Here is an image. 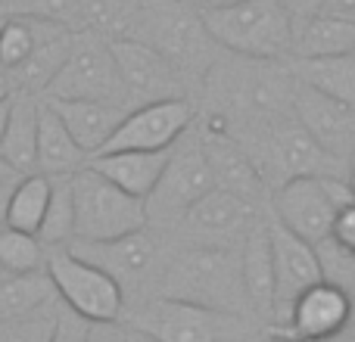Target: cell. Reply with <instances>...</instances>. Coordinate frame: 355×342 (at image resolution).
Wrapping results in <instances>:
<instances>
[{
  "mask_svg": "<svg viewBox=\"0 0 355 342\" xmlns=\"http://www.w3.org/2000/svg\"><path fill=\"white\" fill-rule=\"evenodd\" d=\"M156 293L162 299L193 302V305L218 308V312L243 314V318L256 321L243 287L240 249L187 243L166 262L159 280H156Z\"/></svg>",
  "mask_w": 355,
  "mask_h": 342,
  "instance_id": "obj_1",
  "label": "cell"
},
{
  "mask_svg": "<svg viewBox=\"0 0 355 342\" xmlns=\"http://www.w3.org/2000/svg\"><path fill=\"white\" fill-rule=\"evenodd\" d=\"M125 37H137L166 56L187 87L202 84L225 50L206 31L202 12L190 0H141L135 25Z\"/></svg>",
  "mask_w": 355,
  "mask_h": 342,
  "instance_id": "obj_2",
  "label": "cell"
},
{
  "mask_svg": "<svg viewBox=\"0 0 355 342\" xmlns=\"http://www.w3.org/2000/svg\"><path fill=\"white\" fill-rule=\"evenodd\" d=\"M206 31L225 53L262 62L293 60L296 22L281 0H243L225 10H200Z\"/></svg>",
  "mask_w": 355,
  "mask_h": 342,
  "instance_id": "obj_3",
  "label": "cell"
},
{
  "mask_svg": "<svg viewBox=\"0 0 355 342\" xmlns=\"http://www.w3.org/2000/svg\"><path fill=\"white\" fill-rule=\"evenodd\" d=\"M128 324L144 330L153 342H252L256 336L252 318L162 296L135 308Z\"/></svg>",
  "mask_w": 355,
  "mask_h": 342,
  "instance_id": "obj_4",
  "label": "cell"
},
{
  "mask_svg": "<svg viewBox=\"0 0 355 342\" xmlns=\"http://www.w3.org/2000/svg\"><path fill=\"white\" fill-rule=\"evenodd\" d=\"M69 183L75 199V240L106 243L150 227L147 202L106 181L97 168H78L69 177Z\"/></svg>",
  "mask_w": 355,
  "mask_h": 342,
  "instance_id": "obj_5",
  "label": "cell"
},
{
  "mask_svg": "<svg viewBox=\"0 0 355 342\" xmlns=\"http://www.w3.org/2000/svg\"><path fill=\"white\" fill-rule=\"evenodd\" d=\"M355 196L346 177H293L271 190V215L296 237L318 246L334 233L337 215L352 206Z\"/></svg>",
  "mask_w": 355,
  "mask_h": 342,
  "instance_id": "obj_6",
  "label": "cell"
},
{
  "mask_svg": "<svg viewBox=\"0 0 355 342\" xmlns=\"http://www.w3.org/2000/svg\"><path fill=\"white\" fill-rule=\"evenodd\" d=\"M47 100H103L135 109L125 81L119 75L116 56H112L110 37L97 31H75V44L69 60L44 91Z\"/></svg>",
  "mask_w": 355,
  "mask_h": 342,
  "instance_id": "obj_7",
  "label": "cell"
},
{
  "mask_svg": "<svg viewBox=\"0 0 355 342\" xmlns=\"http://www.w3.org/2000/svg\"><path fill=\"white\" fill-rule=\"evenodd\" d=\"M47 274L53 280L62 305L69 312L81 314L85 321H91V324L122 321V314L128 312L125 289L103 268L75 255L69 246L47 249Z\"/></svg>",
  "mask_w": 355,
  "mask_h": 342,
  "instance_id": "obj_8",
  "label": "cell"
},
{
  "mask_svg": "<svg viewBox=\"0 0 355 342\" xmlns=\"http://www.w3.org/2000/svg\"><path fill=\"white\" fill-rule=\"evenodd\" d=\"M190 134V131H187ZM215 190V174L209 168V159L202 153L200 137L190 141H178L172 150L166 171H162L159 183L153 187V193L147 196V224L156 231H175L184 221V215L202 199V196Z\"/></svg>",
  "mask_w": 355,
  "mask_h": 342,
  "instance_id": "obj_9",
  "label": "cell"
},
{
  "mask_svg": "<svg viewBox=\"0 0 355 342\" xmlns=\"http://www.w3.org/2000/svg\"><path fill=\"white\" fill-rule=\"evenodd\" d=\"M262 208L259 202H250L243 196L231 193V190H209L178 224V233L187 240L190 246H227V249H240L246 233L262 221Z\"/></svg>",
  "mask_w": 355,
  "mask_h": 342,
  "instance_id": "obj_10",
  "label": "cell"
},
{
  "mask_svg": "<svg viewBox=\"0 0 355 342\" xmlns=\"http://www.w3.org/2000/svg\"><path fill=\"white\" fill-rule=\"evenodd\" d=\"M69 249L75 255L94 262L97 268H103L119 287L125 289V296L141 293L150 280H159L162 268V243L153 231H137L128 237L106 240V243H85V240H72Z\"/></svg>",
  "mask_w": 355,
  "mask_h": 342,
  "instance_id": "obj_11",
  "label": "cell"
},
{
  "mask_svg": "<svg viewBox=\"0 0 355 342\" xmlns=\"http://www.w3.org/2000/svg\"><path fill=\"white\" fill-rule=\"evenodd\" d=\"M190 125H193V103L187 97L135 106L125 116V122L119 125V131L112 134V141L103 147V153H122V150L159 153V150H172L178 147L181 137H187Z\"/></svg>",
  "mask_w": 355,
  "mask_h": 342,
  "instance_id": "obj_12",
  "label": "cell"
},
{
  "mask_svg": "<svg viewBox=\"0 0 355 342\" xmlns=\"http://www.w3.org/2000/svg\"><path fill=\"white\" fill-rule=\"evenodd\" d=\"M110 47L112 56H116L119 75L125 81V91H128L135 106L187 97V81L153 47H147L137 37H112Z\"/></svg>",
  "mask_w": 355,
  "mask_h": 342,
  "instance_id": "obj_13",
  "label": "cell"
},
{
  "mask_svg": "<svg viewBox=\"0 0 355 342\" xmlns=\"http://www.w3.org/2000/svg\"><path fill=\"white\" fill-rule=\"evenodd\" d=\"M268 237H271V255H275V280H277V296H275V324L271 330L284 327L293 302L306 293L309 287L324 280L321 274L318 252L309 240L296 237L293 231L281 224L275 215H268Z\"/></svg>",
  "mask_w": 355,
  "mask_h": 342,
  "instance_id": "obj_14",
  "label": "cell"
},
{
  "mask_svg": "<svg viewBox=\"0 0 355 342\" xmlns=\"http://www.w3.org/2000/svg\"><path fill=\"white\" fill-rule=\"evenodd\" d=\"M352 324V296L334 283L321 280L309 287L300 299L293 302L284 327L271 333H284L300 342H327L349 333Z\"/></svg>",
  "mask_w": 355,
  "mask_h": 342,
  "instance_id": "obj_15",
  "label": "cell"
},
{
  "mask_svg": "<svg viewBox=\"0 0 355 342\" xmlns=\"http://www.w3.org/2000/svg\"><path fill=\"white\" fill-rule=\"evenodd\" d=\"M293 116L318 141L321 150L349 162V156L355 153V109L352 106L331 100L324 93L306 87L302 81H296Z\"/></svg>",
  "mask_w": 355,
  "mask_h": 342,
  "instance_id": "obj_16",
  "label": "cell"
},
{
  "mask_svg": "<svg viewBox=\"0 0 355 342\" xmlns=\"http://www.w3.org/2000/svg\"><path fill=\"white\" fill-rule=\"evenodd\" d=\"M31 25H35L37 44L28 60L10 72V81H12V93L19 91V93H31V97H44L50 81L56 78V72L72 53L75 28L60 22V19H44V16H31Z\"/></svg>",
  "mask_w": 355,
  "mask_h": 342,
  "instance_id": "obj_17",
  "label": "cell"
},
{
  "mask_svg": "<svg viewBox=\"0 0 355 342\" xmlns=\"http://www.w3.org/2000/svg\"><path fill=\"white\" fill-rule=\"evenodd\" d=\"M47 100V97H44ZM60 118L66 122L69 134L75 137L85 156L103 153V147L112 141V134L119 131V125L125 122L128 116V106H119V103H103V100H47Z\"/></svg>",
  "mask_w": 355,
  "mask_h": 342,
  "instance_id": "obj_18",
  "label": "cell"
},
{
  "mask_svg": "<svg viewBox=\"0 0 355 342\" xmlns=\"http://www.w3.org/2000/svg\"><path fill=\"white\" fill-rule=\"evenodd\" d=\"M240 264H243V287L250 296V305L256 321L275 324V255H271V237H268V218H262L240 246Z\"/></svg>",
  "mask_w": 355,
  "mask_h": 342,
  "instance_id": "obj_19",
  "label": "cell"
},
{
  "mask_svg": "<svg viewBox=\"0 0 355 342\" xmlns=\"http://www.w3.org/2000/svg\"><path fill=\"white\" fill-rule=\"evenodd\" d=\"M175 150V147H172ZM172 150H159V153H147V150H122V153H100L87 159V165L97 168L106 181L122 187L125 193L147 199L153 187L159 183L162 171H166Z\"/></svg>",
  "mask_w": 355,
  "mask_h": 342,
  "instance_id": "obj_20",
  "label": "cell"
},
{
  "mask_svg": "<svg viewBox=\"0 0 355 342\" xmlns=\"http://www.w3.org/2000/svg\"><path fill=\"white\" fill-rule=\"evenodd\" d=\"M85 165H87L85 150L69 134L60 112L41 97V109H37V174L60 181V177H72Z\"/></svg>",
  "mask_w": 355,
  "mask_h": 342,
  "instance_id": "obj_21",
  "label": "cell"
},
{
  "mask_svg": "<svg viewBox=\"0 0 355 342\" xmlns=\"http://www.w3.org/2000/svg\"><path fill=\"white\" fill-rule=\"evenodd\" d=\"M37 109H41V97L12 93V112L0 143V159L19 177L37 171Z\"/></svg>",
  "mask_w": 355,
  "mask_h": 342,
  "instance_id": "obj_22",
  "label": "cell"
},
{
  "mask_svg": "<svg viewBox=\"0 0 355 342\" xmlns=\"http://www.w3.org/2000/svg\"><path fill=\"white\" fill-rule=\"evenodd\" d=\"M60 302L56 287L50 280L47 268L28 271V274H3L0 277V324L28 321L44 314Z\"/></svg>",
  "mask_w": 355,
  "mask_h": 342,
  "instance_id": "obj_23",
  "label": "cell"
},
{
  "mask_svg": "<svg viewBox=\"0 0 355 342\" xmlns=\"http://www.w3.org/2000/svg\"><path fill=\"white\" fill-rule=\"evenodd\" d=\"M355 53V22L318 12V16L296 22L293 60H327V56Z\"/></svg>",
  "mask_w": 355,
  "mask_h": 342,
  "instance_id": "obj_24",
  "label": "cell"
},
{
  "mask_svg": "<svg viewBox=\"0 0 355 342\" xmlns=\"http://www.w3.org/2000/svg\"><path fill=\"white\" fill-rule=\"evenodd\" d=\"M296 81L355 109V53L327 60H290Z\"/></svg>",
  "mask_w": 355,
  "mask_h": 342,
  "instance_id": "obj_25",
  "label": "cell"
},
{
  "mask_svg": "<svg viewBox=\"0 0 355 342\" xmlns=\"http://www.w3.org/2000/svg\"><path fill=\"white\" fill-rule=\"evenodd\" d=\"M141 0H75L72 25L75 31H97L103 37H125L135 25Z\"/></svg>",
  "mask_w": 355,
  "mask_h": 342,
  "instance_id": "obj_26",
  "label": "cell"
},
{
  "mask_svg": "<svg viewBox=\"0 0 355 342\" xmlns=\"http://www.w3.org/2000/svg\"><path fill=\"white\" fill-rule=\"evenodd\" d=\"M50 193H53V181L50 177L37 174V171L19 177L16 190H12V199H10L6 227L37 237L44 224V215H47V206H50Z\"/></svg>",
  "mask_w": 355,
  "mask_h": 342,
  "instance_id": "obj_27",
  "label": "cell"
},
{
  "mask_svg": "<svg viewBox=\"0 0 355 342\" xmlns=\"http://www.w3.org/2000/svg\"><path fill=\"white\" fill-rule=\"evenodd\" d=\"M37 240H41L47 249L69 246L75 240V199H72V183H69V177L53 181V193H50V206H47V215H44Z\"/></svg>",
  "mask_w": 355,
  "mask_h": 342,
  "instance_id": "obj_28",
  "label": "cell"
},
{
  "mask_svg": "<svg viewBox=\"0 0 355 342\" xmlns=\"http://www.w3.org/2000/svg\"><path fill=\"white\" fill-rule=\"evenodd\" d=\"M0 264L6 274H28L47 268V246L37 237L0 227Z\"/></svg>",
  "mask_w": 355,
  "mask_h": 342,
  "instance_id": "obj_29",
  "label": "cell"
},
{
  "mask_svg": "<svg viewBox=\"0 0 355 342\" xmlns=\"http://www.w3.org/2000/svg\"><path fill=\"white\" fill-rule=\"evenodd\" d=\"M37 37H35V25L31 16H6V25L0 31V66L6 72H12L16 66H22L31 56Z\"/></svg>",
  "mask_w": 355,
  "mask_h": 342,
  "instance_id": "obj_30",
  "label": "cell"
},
{
  "mask_svg": "<svg viewBox=\"0 0 355 342\" xmlns=\"http://www.w3.org/2000/svg\"><path fill=\"white\" fill-rule=\"evenodd\" d=\"M315 252H318V262H321V274H324L327 283H334V287L346 289V293H355V252H349L346 246H340L334 237L321 240L318 246H315Z\"/></svg>",
  "mask_w": 355,
  "mask_h": 342,
  "instance_id": "obj_31",
  "label": "cell"
},
{
  "mask_svg": "<svg viewBox=\"0 0 355 342\" xmlns=\"http://www.w3.org/2000/svg\"><path fill=\"white\" fill-rule=\"evenodd\" d=\"M60 305V302H56ZM47 308L44 314H35L28 321H12V324H0V342H47L50 330L56 324L60 308Z\"/></svg>",
  "mask_w": 355,
  "mask_h": 342,
  "instance_id": "obj_32",
  "label": "cell"
},
{
  "mask_svg": "<svg viewBox=\"0 0 355 342\" xmlns=\"http://www.w3.org/2000/svg\"><path fill=\"white\" fill-rule=\"evenodd\" d=\"M87 336H91V321L69 312L60 302V314H56V324H53V330H50L47 342H87Z\"/></svg>",
  "mask_w": 355,
  "mask_h": 342,
  "instance_id": "obj_33",
  "label": "cell"
},
{
  "mask_svg": "<svg viewBox=\"0 0 355 342\" xmlns=\"http://www.w3.org/2000/svg\"><path fill=\"white\" fill-rule=\"evenodd\" d=\"M87 342H153L144 330H137L128 321H106V324H91Z\"/></svg>",
  "mask_w": 355,
  "mask_h": 342,
  "instance_id": "obj_34",
  "label": "cell"
},
{
  "mask_svg": "<svg viewBox=\"0 0 355 342\" xmlns=\"http://www.w3.org/2000/svg\"><path fill=\"white\" fill-rule=\"evenodd\" d=\"M334 240H337L340 246H346L349 252H355V202L352 206H346L343 212L337 215V224H334Z\"/></svg>",
  "mask_w": 355,
  "mask_h": 342,
  "instance_id": "obj_35",
  "label": "cell"
},
{
  "mask_svg": "<svg viewBox=\"0 0 355 342\" xmlns=\"http://www.w3.org/2000/svg\"><path fill=\"white\" fill-rule=\"evenodd\" d=\"M284 6H287V12L293 16V22H306V19L318 16L321 10H324L327 0H281Z\"/></svg>",
  "mask_w": 355,
  "mask_h": 342,
  "instance_id": "obj_36",
  "label": "cell"
},
{
  "mask_svg": "<svg viewBox=\"0 0 355 342\" xmlns=\"http://www.w3.org/2000/svg\"><path fill=\"white\" fill-rule=\"evenodd\" d=\"M321 12H331V16H340V19L355 22V0H327Z\"/></svg>",
  "mask_w": 355,
  "mask_h": 342,
  "instance_id": "obj_37",
  "label": "cell"
},
{
  "mask_svg": "<svg viewBox=\"0 0 355 342\" xmlns=\"http://www.w3.org/2000/svg\"><path fill=\"white\" fill-rule=\"evenodd\" d=\"M19 177H10V181H0V227H6V215H10V199L12 190H16Z\"/></svg>",
  "mask_w": 355,
  "mask_h": 342,
  "instance_id": "obj_38",
  "label": "cell"
},
{
  "mask_svg": "<svg viewBox=\"0 0 355 342\" xmlns=\"http://www.w3.org/2000/svg\"><path fill=\"white\" fill-rule=\"evenodd\" d=\"M196 10H225V6H237L243 0H190Z\"/></svg>",
  "mask_w": 355,
  "mask_h": 342,
  "instance_id": "obj_39",
  "label": "cell"
},
{
  "mask_svg": "<svg viewBox=\"0 0 355 342\" xmlns=\"http://www.w3.org/2000/svg\"><path fill=\"white\" fill-rule=\"evenodd\" d=\"M10 112H12V97L0 100V143H3V134H6V125H10Z\"/></svg>",
  "mask_w": 355,
  "mask_h": 342,
  "instance_id": "obj_40",
  "label": "cell"
},
{
  "mask_svg": "<svg viewBox=\"0 0 355 342\" xmlns=\"http://www.w3.org/2000/svg\"><path fill=\"white\" fill-rule=\"evenodd\" d=\"M6 97H12V81H10V72L0 66V100H6Z\"/></svg>",
  "mask_w": 355,
  "mask_h": 342,
  "instance_id": "obj_41",
  "label": "cell"
},
{
  "mask_svg": "<svg viewBox=\"0 0 355 342\" xmlns=\"http://www.w3.org/2000/svg\"><path fill=\"white\" fill-rule=\"evenodd\" d=\"M346 183H349V190L355 196V153L349 156V162H346Z\"/></svg>",
  "mask_w": 355,
  "mask_h": 342,
  "instance_id": "obj_42",
  "label": "cell"
},
{
  "mask_svg": "<svg viewBox=\"0 0 355 342\" xmlns=\"http://www.w3.org/2000/svg\"><path fill=\"white\" fill-rule=\"evenodd\" d=\"M10 177H19V174H16V171H12L10 165H6L3 159H0V181H10Z\"/></svg>",
  "mask_w": 355,
  "mask_h": 342,
  "instance_id": "obj_43",
  "label": "cell"
},
{
  "mask_svg": "<svg viewBox=\"0 0 355 342\" xmlns=\"http://www.w3.org/2000/svg\"><path fill=\"white\" fill-rule=\"evenodd\" d=\"M262 342H300V339H290V336H284V333H271V336Z\"/></svg>",
  "mask_w": 355,
  "mask_h": 342,
  "instance_id": "obj_44",
  "label": "cell"
},
{
  "mask_svg": "<svg viewBox=\"0 0 355 342\" xmlns=\"http://www.w3.org/2000/svg\"><path fill=\"white\" fill-rule=\"evenodd\" d=\"M349 333L355 336V293H352V324H349Z\"/></svg>",
  "mask_w": 355,
  "mask_h": 342,
  "instance_id": "obj_45",
  "label": "cell"
},
{
  "mask_svg": "<svg viewBox=\"0 0 355 342\" xmlns=\"http://www.w3.org/2000/svg\"><path fill=\"white\" fill-rule=\"evenodd\" d=\"M3 25H6V16H3V12H0V31H3Z\"/></svg>",
  "mask_w": 355,
  "mask_h": 342,
  "instance_id": "obj_46",
  "label": "cell"
},
{
  "mask_svg": "<svg viewBox=\"0 0 355 342\" xmlns=\"http://www.w3.org/2000/svg\"><path fill=\"white\" fill-rule=\"evenodd\" d=\"M3 274H6V271H3V264H0V277H3Z\"/></svg>",
  "mask_w": 355,
  "mask_h": 342,
  "instance_id": "obj_47",
  "label": "cell"
}]
</instances>
